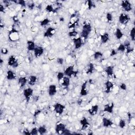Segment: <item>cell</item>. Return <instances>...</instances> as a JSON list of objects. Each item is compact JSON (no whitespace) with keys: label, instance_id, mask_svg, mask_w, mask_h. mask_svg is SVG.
<instances>
[{"label":"cell","instance_id":"obj_1","mask_svg":"<svg viewBox=\"0 0 135 135\" xmlns=\"http://www.w3.org/2000/svg\"><path fill=\"white\" fill-rule=\"evenodd\" d=\"M92 31V26L90 23L85 22L82 26V29L81 32V37L83 40H87Z\"/></svg>","mask_w":135,"mask_h":135},{"label":"cell","instance_id":"obj_2","mask_svg":"<svg viewBox=\"0 0 135 135\" xmlns=\"http://www.w3.org/2000/svg\"><path fill=\"white\" fill-rule=\"evenodd\" d=\"M63 72L64 73L65 76L68 77L70 78H72V76L76 77L78 73V71L75 70L73 65H70L66 68V69L64 70V71Z\"/></svg>","mask_w":135,"mask_h":135},{"label":"cell","instance_id":"obj_3","mask_svg":"<svg viewBox=\"0 0 135 135\" xmlns=\"http://www.w3.org/2000/svg\"><path fill=\"white\" fill-rule=\"evenodd\" d=\"M65 106L60 103H56L53 105V110L56 114L60 116L62 114L65 110Z\"/></svg>","mask_w":135,"mask_h":135},{"label":"cell","instance_id":"obj_4","mask_svg":"<svg viewBox=\"0 0 135 135\" xmlns=\"http://www.w3.org/2000/svg\"><path fill=\"white\" fill-rule=\"evenodd\" d=\"M118 20L120 24L123 25H126L130 21V17L128 14L123 13L119 16Z\"/></svg>","mask_w":135,"mask_h":135},{"label":"cell","instance_id":"obj_5","mask_svg":"<svg viewBox=\"0 0 135 135\" xmlns=\"http://www.w3.org/2000/svg\"><path fill=\"white\" fill-rule=\"evenodd\" d=\"M33 89L31 87L26 88L24 89L23 91V96L26 101V102H29L31 98L33 96Z\"/></svg>","mask_w":135,"mask_h":135},{"label":"cell","instance_id":"obj_6","mask_svg":"<svg viewBox=\"0 0 135 135\" xmlns=\"http://www.w3.org/2000/svg\"><path fill=\"white\" fill-rule=\"evenodd\" d=\"M80 124L81 125V130L82 131L87 130L90 127V124L86 117H82L80 120Z\"/></svg>","mask_w":135,"mask_h":135},{"label":"cell","instance_id":"obj_7","mask_svg":"<svg viewBox=\"0 0 135 135\" xmlns=\"http://www.w3.org/2000/svg\"><path fill=\"white\" fill-rule=\"evenodd\" d=\"M8 64L10 66L12 67L13 68H17L19 66V62L16 56L13 55L10 56L9 58Z\"/></svg>","mask_w":135,"mask_h":135},{"label":"cell","instance_id":"obj_8","mask_svg":"<svg viewBox=\"0 0 135 135\" xmlns=\"http://www.w3.org/2000/svg\"><path fill=\"white\" fill-rule=\"evenodd\" d=\"M121 6L123 9L126 12H129L132 10V5L129 1L124 0L121 2Z\"/></svg>","mask_w":135,"mask_h":135},{"label":"cell","instance_id":"obj_9","mask_svg":"<svg viewBox=\"0 0 135 135\" xmlns=\"http://www.w3.org/2000/svg\"><path fill=\"white\" fill-rule=\"evenodd\" d=\"M75 48L76 50L79 49L81 48L83 45V39L81 37H77L72 39Z\"/></svg>","mask_w":135,"mask_h":135},{"label":"cell","instance_id":"obj_10","mask_svg":"<svg viewBox=\"0 0 135 135\" xmlns=\"http://www.w3.org/2000/svg\"><path fill=\"white\" fill-rule=\"evenodd\" d=\"M114 85L112 82L110 80H107L105 83V92L107 94H109L113 90Z\"/></svg>","mask_w":135,"mask_h":135},{"label":"cell","instance_id":"obj_11","mask_svg":"<svg viewBox=\"0 0 135 135\" xmlns=\"http://www.w3.org/2000/svg\"><path fill=\"white\" fill-rule=\"evenodd\" d=\"M88 81H86L82 85L81 87V89L80 91V94L81 96L85 97L88 95Z\"/></svg>","mask_w":135,"mask_h":135},{"label":"cell","instance_id":"obj_12","mask_svg":"<svg viewBox=\"0 0 135 135\" xmlns=\"http://www.w3.org/2000/svg\"><path fill=\"white\" fill-rule=\"evenodd\" d=\"M44 49L42 46H37L35 50H34V55L36 58H40V57H41L44 53Z\"/></svg>","mask_w":135,"mask_h":135},{"label":"cell","instance_id":"obj_13","mask_svg":"<svg viewBox=\"0 0 135 135\" xmlns=\"http://www.w3.org/2000/svg\"><path fill=\"white\" fill-rule=\"evenodd\" d=\"M56 33V30L53 27H49L44 33L43 36L44 38H52Z\"/></svg>","mask_w":135,"mask_h":135},{"label":"cell","instance_id":"obj_14","mask_svg":"<svg viewBox=\"0 0 135 135\" xmlns=\"http://www.w3.org/2000/svg\"><path fill=\"white\" fill-rule=\"evenodd\" d=\"M65 125L62 123H58L55 127V131L59 134H62L63 131L65 129Z\"/></svg>","mask_w":135,"mask_h":135},{"label":"cell","instance_id":"obj_15","mask_svg":"<svg viewBox=\"0 0 135 135\" xmlns=\"http://www.w3.org/2000/svg\"><path fill=\"white\" fill-rule=\"evenodd\" d=\"M99 109V107L98 105H94L92 106L88 109V113L91 116H94L97 114Z\"/></svg>","mask_w":135,"mask_h":135},{"label":"cell","instance_id":"obj_16","mask_svg":"<svg viewBox=\"0 0 135 135\" xmlns=\"http://www.w3.org/2000/svg\"><path fill=\"white\" fill-rule=\"evenodd\" d=\"M114 105L113 103H109L105 105L104 107V111L108 113H112L113 112V109Z\"/></svg>","mask_w":135,"mask_h":135},{"label":"cell","instance_id":"obj_17","mask_svg":"<svg viewBox=\"0 0 135 135\" xmlns=\"http://www.w3.org/2000/svg\"><path fill=\"white\" fill-rule=\"evenodd\" d=\"M57 87L55 85H50L48 88V94L50 97L55 96L57 93Z\"/></svg>","mask_w":135,"mask_h":135},{"label":"cell","instance_id":"obj_18","mask_svg":"<svg viewBox=\"0 0 135 135\" xmlns=\"http://www.w3.org/2000/svg\"><path fill=\"white\" fill-rule=\"evenodd\" d=\"M102 124L104 127L109 128L110 127H112L114 124L111 119L106 117H104L102 120Z\"/></svg>","mask_w":135,"mask_h":135},{"label":"cell","instance_id":"obj_19","mask_svg":"<svg viewBox=\"0 0 135 135\" xmlns=\"http://www.w3.org/2000/svg\"><path fill=\"white\" fill-rule=\"evenodd\" d=\"M27 83H28V79L26 77H21L18 79V83L20 88H24Z\"/></svg>","mask_w":135,"mask_h":135},{"label":"cell","instance_id":"obj_20","mask_svg":"<svg viewBox=\"0 0 135 135\" xmlns=\"http://www.w3.org/2000/svg\"><path fill=\"white\" fill-rule=\"evenodd\" d=\"M100 38L101 42L105 44L109 41V40L110 39V36L108 33L105 32L103 34H102V35H100Z\"/></svg>","mask_w":135,"mask_h":135},{"label":"cell","instance_id":"obj_21","mask_svg":"<svg viewBox=\"0 0 135 135\" xmlns=\"http://www.w3.org/2000/svg\"><path fill=\"white\" fill-rule=\"evenodd\" d=\"M93 57L94 60L97 61L98 62H101L103 60L104 55L103 53L100 51H96L93 54Z\"/></svg>","mask_w":135,"mask_h":135},{"label":"cell","instance_id":"obj_22","mask_svg":"<svg viewBox=\"0 0 135 135\" xmlns=\"http://www.w3.org/2000/svg\"><path fill=\"white\" fill-rule=\"evenodd\" d=\"M6 79H7V80H8L10 81L14 80L16 79V75L13 71L11 70H9L7 71V72H6Z\"/></svg>","mask_w":135,"mask_h":135},{"label":"cell","instance_id":"obj_23","mask_svg":"<svg viewBox=\"0 0 135 135\" xmlns=\"http://www.w3.org/2000/svg\"><path fill=\"white\" fill-rule=\"evenodd\" d=\"M26 45L27 49L29 51H34L37 46L35 42L32 41V40H29V41H27Z\"/></svg>","mask_w":135,"mask_h":135},{"label":"cell","instance_id":"obj_24","mask_svg":"<svg viewBox=\"0 0 135 135\" xmlns=\"http://www.w3.org/2000/svg\"><path fill=\"white\" fill-rule=\"evenodd\" d=\"M105 72L108 76H112L114 75V67L112 65L107 66L105 69Z\"/></svg>","mask_w":135,"mask_h":135},{"label":"cell","instance_id":"obj_25","mask_svg":"<svg viewBox=\"0 0 135 135\" xmlns=\"http://www.w3.org/2000/svg\"><path fill=\"white\" fill-rule=\"evenodd\" d=\"M38 81V77L36 76L31 75L28 78V84L30 86H35Z\"/></svg>","mask_w":135,"mask_h":135},{"label":"cell","instance_id":"obj_26","mask_svg":"<svg viewBox=\"0 0 135 135\" xmlns=\"http://www.w3.org/2000/svg\"><path fill=\"white\" fill-rule=\"evenodd\" d=\"M114 36H115V37L117 40H119L123 38L124 35V33L123 32V31H121V30L120 28H118L116 29L115 33H114Z\"/></svg>","mask_w":135,"mask_h":135},{"label":"cell","instance_id":"obj_27","mask_svg":"<svg viewBox=\"0 0 135 135\" xmlns=\"http://www.w3.org/2000/svg\"><path fill=\"white\" fill-rule=\"evenodd\" d=\"M62 87L64 88H68L70 85V78L68 77L64 76L63 79L62 80Z\"/></svg>","mask_w":135,"mask_h":135},{"label":"cell","instance_id":"obj_28","mask_svg":"<svg viewBox=\"0 0 135 135\" xmlns=\"http://www.w3.org/2000/svg\"><path fill=\"white\" fill-rule=\"evenodd\" d=\"M94 69H95L94 65L92 63H90L87 66L86 73L88 74V75H89V74H91L93 72Z\"/></svg>","mask_w":135,"mask_h":135},{"label":"cell","instance_id":"obj_29","mask_svg":"<svg viewBox=\"0 0 135 135\" xmlns=\"http://www.w3.org/2000/svg\"><path fill=\"white\" fill-rule=\"evenodd\" d=\"M45 10L48 13H55L56 9L54 8L52 4H48L45 8Z\"/></svg>","mask_w":135,"mask_h":135},{"label":"cell","instance_id":"obj_30","mask_svg":"<svg viewBox=\"0 0 135 135\" xmlns=\"http://www.w3.org/2000/svg\"><path fill=\"white\" fill-rule=\"evenodd\" d=\"M47 132V129L45 126H41L38 128V132L40 134H44Z\"/></svg>","mask_w":135,"mask_h":135},{"label":"cell","instance_id":"obj_31","mask_svg":"<svg viewBox=\"0 0 135 135\" xmlns=\"http://www.w3.org/2000/svg\"><path fill=\"white\" fill-rule=\"evenodd\" d=\"M78 35H79L78 32L75 30H73L68 33V36L69 37L72 38V39L74 38H77V37L78 36Z\"/></svg>","mask_w":135,"mask_h":135},{"label":"cell","instance_id":"obj_32","mask_svg":"<svg viewBox=\"0 0 135 135\" xmlns=\"http://www.w3.org/2000/svg\"><path fill=\"white\" fill-rule=\"evenodd\" d=\"M50 22V20L48 18H45L42 20V21H40V25H41V26L44 27V26L48 25Z\"/></svg>","mask_w":135,"mask_h":135},{"label":"cell","instance_id":"obj_33","mask_svg":"<svg viewBox=\"0 0 135 135\" xmlns=\"http://www.w3.org/2000/svg\"><path fill=\"white\" fill-rule=\"evenodd\" d=\"M117 52H121V53H124L126 51V47L125 45L123 43H121L118 46V48H117Z\"/></svg>","mask_w":135,"mask_h":135},{"label":"cell","instance_id":"obj_34","mask_svg":"<svg viewBox=\"0 0 135 135\" xmlns=\"http://www.w3.org/2000/svg\"><path fill=\"white\" fill-rule=\"evenodd\" d=\"M106 18L107 21L108 22H111L113 21V15H112L111 13L108 12V13H106Z\"/></svg>","mask_w":135,"mask_h":135},{"label":"cell","instance_id":"obj_35","mask_svg":"<svg viewBox=\"0 0 135 135\" xmlns=\"http://www.w3.org/2000/svg\"><path fill=\"white\" fill-rule=\"evenodd\" d=\"M64 76H65V75H64V72H61V71L58 72L57 73V78L58 80V81L59 82L61 81L62 79H63V78L64 77Z\"/></svg>","mask_w":135,"mask_h":135},{"label":"cell","instance_id":"obj_36","mask_svg":"<svg viewBox=\"0 0 135 135\" xmlns=\"http://www.w3.org/2000/svg\"><path fill=\"white\" fill-rule=\"evenodd\" d=\"M129 36L131 39V40L132 41L134 42L135 41V28L134 27H133V28L131 29L129 33Z\"/></svg>","mask_w":135,"mask_h":135},{"label":"cell","instance_id":"obj_37","mask_svg":"<svg viewBox=\"0 0 135 135\" xmlns=\"http://www.w3.org/2000/svg\"><path fill=\"white\" fill-rule=\"evenodd\" d=\"M126 121L125 120L121 119L120 120L119 124H118V126L121 129H124V128L126 127Z\"/></svg>","mask_w":135,"mask_h":135},{"label":"cell","instance_id":"obj_38","mask_svg":"<svg viewBox=\"0 0 135 135\" xmlns=\"http://www.w3.org/2000/svg\"><path fill=\"white\" fill-rule=\"evenodd\" d=\"M87 5L88 9L89 10H91L92 8L95 7V6H94L93 2L91 1V0H88V1H87Z\"/></svg>","mask_w":135,"mask_h":135},{"label":"cell","instance_id":"obj_39","mask_svg":"<svg viewBox=\"0 0 135 135\" xmlns=\"http://www.w3.org/2000/svg\"><path fill=\"white\" fill-rule=\"evenodd\" d=\"M31 135H37L39 134L38 132V128L37 127H34L30 131Z\"/></svg>","mask_w":135,"mask_h":135},{"label":"cell","instance_id":"obj_40","mask_svg":"<svg viewBox=\"0 0 135 135\" xmlns=\"http://www.w3.org/2000/svg\"><path fill=\"white\" fill-rule=\"evenodd\" d=\"M64 62V59L63 58L59 57V58H58L57 59V62L59 65H62V64H63Z\"/></svg>","mask_w":135,"mask_h":135},{"label":"cell","instance_id":"obj_41","mask_svg":"<svg viewBox=\"0 0 135 135\" xmlns=\"http://www.w3.org/2000/svg\"><path fill=\"white\" fill-rule=\"evenodd\" d=\"M17 4L21 5L22 7H26V2L24 0H19V1H17Z\"/></svg>","mask_w":135,"mask_h":135},{"label":"cell","instance_id":"obj_42","mask_svg":"<svg viewBox=\"0 0 135 135\" xmlns=\"http://www.w3.org/2000/svg\"><path fill=\"white\" fill-rule=\"evenodd\" d=\"M1 54H2V55H8V54L9 53V51L6 48H3L1 50Z\"/></svg>","mask_w":135,"mask_h":135},{"label":"cell","instance_id":"obj_43","mask_svg":"<svg viewBox=\"0 0 135 135\" xmlns=\"http://www.w3.org/2000/svg\"><path fill=\"white\" fill-rule=\"evenodd\" d=\"M120 88L124 91L127 90V85L125 83H121L120 85Z\"/></svg>","mask_w":135,"mask_h":135},{"label":"cell","instance_id":"obj_44","mask_svg":"<svg viewBox=\"0 0 135 135\" xmlns=\"http://www.w3.org/2000/svg\"><path fill=\"white\" fill-rule=\"evenodd\" d=\"M71 134H72V132H71V131L68 129H66V128H65L62 133V134H64V135Z\"/></svg>","mask_w":135,"mask_h":135},{"label":"cell","instance_id":"obj_45","mask_svg":"<svg viewBox=\"0 0 135 135\" xmlns=\"http://www.w3.org/2000/svg\"><path fill=\"white\" fill-rule=\"evenodd\" d=\"M23 134L26 135H31V132L28 129H27V128H25V129L23 131Z\"/></svg>","mask_w":135,"mask_h":135},{"label":"cell","instance_id":"obj_46","mask_svg":"<svg viewBox=\"0 0 135 135\" xmlns=\"http://www.w3.org/2000/svg\"><path fill=\"white\" fill-rule=\"evenodd\" d=\"M117 51L116 50H114V49H113L112 50V51H111V53H110V56H114L116 55L117 54Z\"/></svg>","mask_w":135,"mask_h":135},{"label":"cell","instance_id":"obj_47","mask_svg":"<svg viewBox=\"0 0 135 135\" xmlns=\"http://www.w3.org/2000/svg\"><path fill=\"white\" fill-rule=\"evenodd\" d=\"M4 6L2 4H0V12L3 13L4 12Z\"/></svg>","mask_w":135,"mask_h":135},{"label":"cell","instance_id":"obj_48","mask_svg":"<svg viewBox=\"0 0 135 135\" xmlns=\"http://www.w3.org/2000/svg\"><path fill=\"white\" fill-rule=\"evenodd\" d=\"M28 7L29 9H30L31 10L33 9L34 8V7H35V4L34 3H32V4H28Z\"/></svg>","mask_w":135,"mask_h":135},{"label":"cell","instance_id":"obj_49","mask_svg":"<svg viewBox=\"0 0 135 135\" xmlns=\"http://www.w3.org/2000/svg\"><path fill=\"white\" fill-rule=\"evenodd\" d=\"M40 113H41V111H40V110H37V111H36L35 112V113H34V116H35V117H37V116H38Z\"/></svg>","mask_w":135,"mask_h":135},{"label":"cell","instance_id":"obj_50","mask_svg":"<svg viewBox=\"0 0 135 135\" xmlns=\"http://www.w3.org/2000/svg\"><path fill=\"white\" fill-rule=\"evenodd\" d=\"M13 20H14V21L15 22H19V19H18V16H14V17H13Z\"/></svg>","mask_w":135,"mask_h":135},{"label":"cell","instance_id":"obj_51","mask_svg":"<svg viewBox=\"0 0 135 135\" xmlns=\"http://www.w3.org/2000/svg\"><path fill=\"white\" fill-rule=\"evenodd\" d=\"M60 21H61V22H64V18H61L60 19Z\"/></svg>","mask_w":135,"mask_h":135}]
</instances>
